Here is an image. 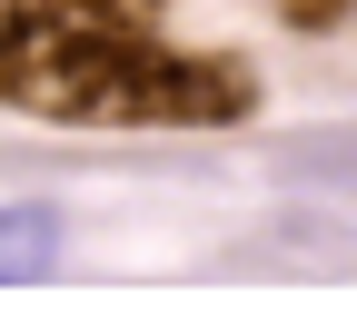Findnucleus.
Listing matches in <instances>:
<instances>
[{"mask_svg":"<svg viewBox=\"0 0 357 327\" xmlns=\"http://www.w3.org/2000/svg\"><path fill=\"white\" fill-rule=\"evenodd\" d=\"M0 100L70 129H218L258 109L229 50H169L129 0H0Z\"/></svg>","mask_w":357,"mask_h":327,"instance_id":"obj_1","label":"nucleus"},{"mask_svg":"<svg viewBox=\"0 0 357 327\" xmlns=\"http://www.w3.org/2000/svg\"><path fill=\"white\" fill-rule=\"evenodd\" d=\"M50 268H60V208H0V288H30Z\"/></svg>","mask_w":357,"mask_h":327,"instance_id":"obj_2","label":"nucleus"}]
</instances>
